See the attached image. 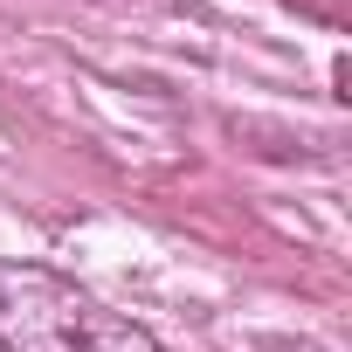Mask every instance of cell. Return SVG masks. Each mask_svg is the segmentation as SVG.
I'll return each mask as SVG.
<instances>
[{
  "label": "cell",
  "instance_id": "6da1fadb",
  "mask_svg": "<svg viewBox=\"0 0 352 352\" xmlns=\"http://www.w3.org/2000/svg\"><path fill=\"white\" fill-rule=\"evenodd\" d=\"M0 345L8 352H104L131 345L111 318L42 263H0Z\"/></svg>",
  "mask_w": 352,
  "mask_h": 352
}]
</instances>
